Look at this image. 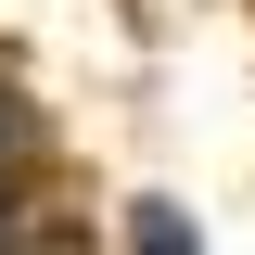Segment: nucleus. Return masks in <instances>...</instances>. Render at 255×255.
Returning <instances> with one entry per match:
<instances>
[{"label": "nucleus", "instance_id": "1", "mask_svg": "<svg viewBox=\"0 0 255 255\" xmlns=\"http://www.w3.org/2000/svg\"><path fill=\"white\" fill-rule=\"evenodd\" d=\"M13 153H26V115H13V90H0V166H13Z\"/></svg>", "mask_w": 255, "mask_h": 255}, {"label": "nucleus", "instance_id": "2", "mask_svg": "<svg viewBox=\"0 0 255 255\" xmlns=\"http://www.w3.org/2000/svg\"><path fill=\"white\" fill-rule=\"evenodd\" d=\"M0 230H13V191H0Z\"/></svg>", "mask_w": 255, "mask_h": 255}]
</instances>
